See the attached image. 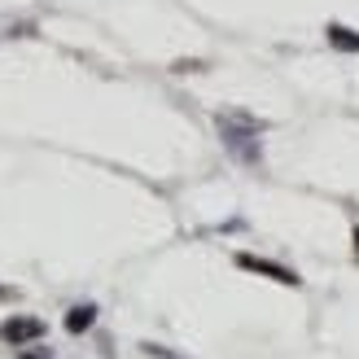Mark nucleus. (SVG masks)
Masks as SVG:
<instances>
[{
    "instance_id": "nucleus-1",
    "label": "nucleus",
    "mask_w": 359,
    "mask_h": 359,
    "mask_svg": "<svg viewBox=\"0 0 359 359\" xmlns=\"http://www.w3.org/2000/svg\"><path fill=\"white\" fill-rule=\"evenodd\" d=\"M35 337H44V320H35V316H9L0 325V342H9V346L35 342Z\"/></svg>"
},
{
    "instance_id": "nucleus-2",
    "label": "nucleus",
    "mask_w": 359,
    "mask_h": 359,
    "mask_svg": "<svg viewBox=\"0 0 359 359\" xmlns=\"http://www.w3.org/2000/svg\"><path fill=\"white\" fill-rule=\"evenodd\" d=\"M237 267H245V272H255V276H267V280H276V285H290V290H298V272H290V267H280L272 259H255V255H237Z\"/></svg>"
},
{
    "instance_id": "nucleus-3",
    "label": "nucleus",
    "mask_w": 359,
    "mask_h": 359,
    "mask_svg": "<svg viewBox=\"0 0 359 359\" xmlns=\"http://www.w3.org/2000/svg\"><path fill=\"white\" fill-rule=\"evenodd\" d=\"M325 35H329V44H333V48H342V53H359V31H355V27H346V22H329V27H325Z\"/></svg>"
},
{
    "instance_id": "nucleus-4",
    "label": "nucleus",
    "mask_w": 359,
    "mask_h": 359,
    "mask_svg": "<svg viewBox=\"0 0 359 359\" xmlns=\"http://www.w3.org/2000/svg\"><path fill=\"white\" fill-rule=\"evenodd\" d=\"M93 325H97V307H93V302H79V307L66 311V333H88Z\"/></svg>"
},
{
    "instance_id": "nucleus-5",
    "label": "nucleus",
    "mask_w": 359,
    "mask_h": 359,
    "mask_svg": "<svg viewBox=\"0 0 359 359\" xmlns=\"http://www.w3.org/2000/svg\"><path fill=\"white\" fill-rule=\"evenodd\" d=\"M180 75H189V70H206V62H175Z\"/></svg>"
},
{
    "instance_id": "nucleus-6",
    "label": "nucleus",
    "mask_w": 359,
    "mask_h": 359,
    "mask_svg": "<svg viewBox=\"0 0 359 359\" xmlns=\"http://www.w3.org/2000/svg\"><path fill=\"white\" fill-rule=\"evenodd\" d=\"M18 359H48V355H40V351H22Z\"/></svg>"
},
{
    "instance_id": "nucleus-7",
    "label": "nucleus",
    "mask_w": 359,
    "mask_h": 359,
    "mask_svg": "<svg viewBox=\"0 0 359 359\" xmlns=\"http://www.w3.org/2000/svg\"><path fill=\"white\" fill-rule=\"evenodd\" d=\"M351 237H355V259H359V224H355V232H351Z\"/></svg>"
}]
</instances>
